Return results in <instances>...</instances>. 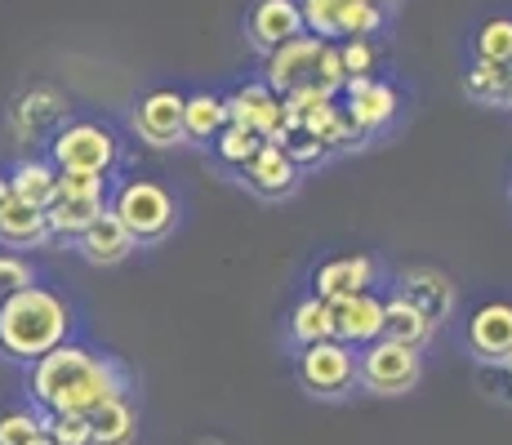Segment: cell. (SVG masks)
I'll return each instance as SVG.
<instances>
[{
	"label": "cell",
	"instance_id": "29",
	"mask_svg": "<svg viewBox=\"0 0 512 445\" xmlns=\"http://www.w3.org/2000/svg\"><path fill=\"white\" fill-rule=\"evenodd\" d=\"M379 27H383V5H374V0H348V5H343L339 36H348V41H370Z\"/></svg>",
	"mask_w": 512,
	"mask_h": 445
},
{
	"label": "cell",
	"instance_id": "15",
	"mask_svg": "<svg viewBox=\"0 0 512 445\" xmlns=\"http://www.w3.org/2000/svg\"><path fill=\"white\" fill-rule=\"evenodd\" d=\"M303 32H308V23H303L299 0H259L254 14H250V36L263 49H277V45L294 41V36H303Z\"/></svg>",
	"mask_w": 512,
	"mask_h": 445
},
{
	"label": "cell",
	"instance_id": "25",
	"mask_svg": "<svg viewBox=\"0 0 512 445\" xmlns=\"http://www.w3.org/2000/svg\"><path fill=\"white\" fill-rule=\"evenodd\" d=\"M134 441V410L121 397L94 410V445H130Z\"/></svg>",
	"mask_w": 512,
	"mask_h": 445
},
{
	"label": "cell",
	"instance_id": "5",
	"mask_svg": "<svg viewBox=\"0 0 512 445\" xmlns=\"http://www.w3.org/2000/svg\"><path fill=\"white\" fill-rule=\"evenodd\" d=\"M299 383L312 397H339L352 383H361V356H352L348 343L321 339L299 352Z\"/></svg>",
	"mask_w": 512,
	"mask_h": 445
},
{
	"label": "cell",
	"instance_id": "9",
	"mask_svg": "<svg viewBox=\"0 0 512 445\" xmlns=\"http://www.w3.org/2000/svg\"><path fill=\"white\" fill-rule=\"evenodd\" d=\"M334 316V339L348 348H366V343L383 339V321H388V303H379L374 294H348V299L330 303Z\"/></svg>",
	"mask_w": 512,
	"mask_h": 445
},
{
	"label": "cell",
	"instance_id": "38",
	"mask_svg": "<svg viewBox=\"0 0 512 445\" xmlns=\"http://www.w3.org/2000/svg\"><path fill=\"white\" fill-rule=\"evenodd\" d=\"M32 445H58V441H54V437H49V432H41V437H36Z\"/></svg>",
	"mask_w": 512,
	"mask_h": 445
},
{
	"label": "cell",
	"instance_id": "11",
	"mask_svg": "<svg viewBox=\"0 0 512 445\" xmlns=\"http://www.w3.org/2000/svg\"><path fill=\"white\" fill-rule=\"evenodd\" d=\"M326 41L321 36H294L277 49H268V85L277 94H290L299 85H312V72H317V58Z\"/></svg>",
	"mask_w": 512,
	"mask_h": 445
},
{
	"label": "cell",
	"instance_id": "17",
	"mask_svg": "<svg viewBox=\"0 0 512 445\" xmlns=\"http://www.w3.org/2000/svg\"><path fill=\"white\" fill-rule=\"evenodd\" d=\"M241 174L259 196H285V192H294V183H299V165H294V156L285 152L281 143H268Z\"/></svg>",
	"mask_w": 512,
	"mask_h": 445
},
{
	"label": "cell",
	"instance_id": "41",
	"mask_svg": "<svg viewBox=\"0 0 512 445\" xmlns=\"http://www.w3.org/2000/svg\"><path fill=\"white\" fill-rule=\"evenodd\" d=\"M201 445H223V441H201Z\"/></svg>",
	"mask_w": 512,
	"mask_h": 445
},
{
	"label": "cell",
	"instance_id": "10",
	"mask_svg": "<svg viewBox=\"0 0 512 445\" xmlns=\"http://www.w3.org/2000/svg\"><path fill=\"white\" fill-rule=\"evenodd\" d=\"M468 348L486 365H508L512 356V303H481L468 316Z\"/></svg>",
	"mask_w": 512,
	"mask_h": 445
},
{
	"label": "cell",
	"instance_id": "7",
	"mask_svg": "<svg viewBox=\"0 0 512 445\" xmlns=\"http://www.w3.org/2000/svg\"><path fill=\"white\" fill-rule=\"evenodd\" d=\"M228 103V125L263 134L268 143H281L290 130V112H285V94H277L268 81L263 85H241L236 94L223 98Z\"/></svg>",
	"mask_w": 512,
	"mask_h": 445
},
{
	"label": "cell",
	"instance_id": "39",
	"mask_svg": "<svg viewBox=\"0 0 512 445\" xmlns=\"http://www.w3.org/2000/svg\"><path fill=\"white\" fill-rule=\"evenodd\" d=\"M504 370H508V374H512V356H508V365H504Z\"/></svg>",
	"mask_w": 512,
	"mask_h": 445
},
{
	"label": "cell",
	"instance_id": "14",
	"mask_svg": "<svg viewBox=\"0 0 512 445\" xmlns=\"http://www.w3.org/2000/svg\"><path fill=\"white\" fill-rule=\"evenodd\" d=\"M397 89L388 81H374V76H352L348 81V112L361 130H383V125L397 116Z\"/></svg>",
	"mask_w": 512,
	"mask_h": 445
},
{
	"label": "cell",
	"instance_id": "27",
	"mask_svg": "<svg viewBox=\"0 0 512 445\" xmlns=\"http://www.w3.org/2000/svg\"><path fill=\"white\" fill-rule=\"evenodd\" d=\"M45 432L58 445H94V414H85V410H49Z\"/></svg>",
	"mask_w": 512,
	"mask_h": 445
},
{
	"label": "cell",
	"instance_id": "42",
	"mask_svg": "<svg viewBox=\"0 0 512 445\" xmlns=\"http://www.w3.org/2000/svg\"><path fill=\"white\" fill-rule=\"evenodd\" d=\"M508 107H512V89H508Z\"/></svg>",
	"mask_w": 512,
	"mask_h": 445
},
{
	"label": "cell",
	"instance_id": "12",
	"mask_svg": "<svg viewBox=\"0 0 512 445\" xmlns=\"http://www.w3.org/2000/svg\"><path fill=\"white\" fill-rule=\"evenodd\" d=\"M397 294L410 299L415 308H423L437 325L450 321V312H455V285H450V276L437 272V267H406V272L397 276Z\"/></svg>",
	"mask_w": 512,
	"mask_h": 445
},
{
	"label": "cell",
	"instance_id": "34",
	"mask_svg": "<svg viewBox=\"0 0 512 445\" xmlns=\"http://www.w3.org/2000/svg\"><path fill=\"white\" fill-rule=\"evenodd\" d=\"M27 285H36L32 281V267L18 259V254H0V303H5L9 294L27 290Z\"/></svg>",
	"mask_w": 512,
	"mask_h": 445
},
{
	"label": "cell",
	"instance_id": "31",
	"mask_svg": "<svg viewBox=\"0 0 512 445\" xmlns=\"http://www.w3.org/2000/svg\"><path fill=\"white\" fill-rule=\"evenodd\" d=\"M299 5L312 36H339V14L348 0H299Z\"/></svg>",
	"mask_w": 512,
	"mask_h": 445
},
{
	"label": "cell",
	"instance_id": "1",
	"mask_svg": "<svg viewBox=\"0 0 512 445\" xmlns=\"http://www.w3.org/2000/svg\"><path fill=\"white\" fill-rule=\"evenodd\" d=\"M125 392V379L112 361H98L94 352L85 348H63L45 352L41 361H32V397L45 405V410H85L94 414L98 405L116 401Z\"/></svg>",
	"mask_w": 512,
	"mask_h": 445
},
{
	"label": "cell",
	"instance_id": "2",
	"mask_svg": "<svg viewBox=\"0 0 512 445\" xmlns=\"http://www.w3.org/2000/svg\"><path fill=\"white\" fill-rule=\"evenodd\" d=\"M72 330V312L58 294L27 285L0 303V352L14 361H41L45 352L63 348Z\"/></svg>",
	"mask_w": 512,
	"mask_h": 445
},
{
	"label": "cell",
	"instance_id": "37",
	"mask_svg": "<svg viewBox=\"0 0 512 445\" xmlns=\"http://www.w3.org/2000/svg\"><path fill=\"white\" fill-rule=\"evenodd\" d=\"M9 201H14V187H9V178H0V214H5Z\"/></svg>",
	"mask_w": 512,
	"mask_h": 445
},
{
	"label": "cell",
	"instance_id": "30",
	"mask_svg": "<svg viewBox=\"0 0 512 445\" xmlns=\"http://www.w3.org/2000/svg\"><path fill=\"white\" fill-rule=\"evenodd\" d=\"M312 85H317L326 98H334L339 89H348V67H343L339 45L326 41V49H321V58H317V72H312Z\"/></svg>",
	"mask_w": 512,
	"mask_h": 445
},
{
	"label": "cell",
	"instance_id": "16",
	"mask_svg": "<svg viewBox=\"0 0 512 445\" xmlns=\"http://www.w3.org/2000/svg\"><path fill=\"white\" fill-rule=\"evenodd\" d=\"M374 281V259L370 254H343L317 267V294L326 303L348 299V294H366V285Z\"/></svg>",
	"mask_w": 512,
	"mask_h": 445
},
{
	"label": "cell",
	"instance_id": "8",
	"mask_svg": "<svg viewBox=\"0 0 512 445\" xmlns=\"http://www.w3.org/2000/svg\"><path fill=\"white\" fill-rule=\"evenodd\" d=\"M134 134L152 147H174L187 138V98L174 89H152L134 107Z\"/></svg>",
	"mask_w": 512,
	"mask_h": 445
},
{
	"label": "cell",
	"instance_id": "40",
	"mask_svg": "<svg viewBox=\"0 0 512 445\" xmlns=\"http://www.w3.org/2000/svg\"><path fill=\"white\" fill-rule=\"evenodd\" d=\"M374 5H392V0H374Z\"/></svg>",
	"mask_w": 512,
	"mask_h": 445
},
{
	"label": "cell",
	"instance_id": "6",
	"mask_svg": "<svg viewBox=\"0 0 512 445\" xmlns=\"http://www.w3.org/2000/svg\"><path fill=\"white\" fill-rule=\"evenodd\" d=\"M49 152H54L58 170L107 174L116 165V138H112V130H103V125H94V121H76L54 134Z\"/></svg>",
	"mask_w": 512,
	"mask_h": 445
},
{
	"label": "cell",
	"instance_id": "26",
	"mask_svg": "<svg viewBox=\"0 0 512 445\" xmlns=\"http://www.w3.org/2000/svg\"><path fill=\"white\" fill-rule=\"evenodd\" d=\"M214 147H219V161L236 165V170H245V165L254 161V156L268 147V138L254 134V130H241V125H228L219 138H214Z\"/></svg>",
	"mask_w": 512,
	"mask_h": 445
},
{
	"label": "cell",
	"instance_id": "13",
	"mask_svg": "<svg viewBox=\"0 0 512 445\" xmlns=\"http://www.w3.org/2000/svg\"><path fill=\"white\" fill-rule=\"evenodd\" d=\"M76 245H81V254H85L90 263H98V267H112V263H121L125 254H130L139 241H134V232L125 227L121 214H116L112 205H107V210L98 214V219H94L90 227H85L81 236H76Z\"/></svg>",
	"mask_w": 512,
	"mask_h": 445
},
{
	"label": "cell",
	"instance_id": "4",
	"mask_svg": "<svg viewBox=\"0 0 512 445\" xmlns=\"http://www.w3.org/2000/svg\"><path fill=\"white\" fill-rule=\"evenodd\" d=\"M112 210L125 219V227L134 232V241H161V236L174 227V219H179L174 196L165 192L161 183H152V178H134V183H125L121 192H116Z\"/></svg>",
	"mask_w": 512,
	"mask_h": 445
},
{
	"label": "cell",
	"instance_id": "22",
	"mask_svg": "<svg viewBox=\"0 0 512 445\" xmlns=\"http://www.w3.org/2000/svg\"><path fill=\"white\" fill-rule=\"evenodd\" d=\"M103 210H107L103 196H94V201H85V196H58V201L49 205L45 214H49V227H54V236H81Z\"/></svg>",
	"mask_w": 512,
	"mask_h": 445
},
{
	"label": "cell",
	"instance_id": "24",
	"mask_svg": "<svg viewBox=\"0 0 512 445\" xmlns=\"http://www.w3.org/2000/svg\"><path fill=\"white\" fill-rule=\"evenodd\" d=\"M290 334L308 348V343H321V339H334V316H330V303L321 299V294H312V299H303L299 308L290 316Z\"/></svg>",
	"mask_w": 512,
	"mask_h": 445
},
{
	"label": "cell",
	"instance_id": "18",
	"mask_svg": "<svg viewBox=\"0 0 512 445\" xmlns=\"http://www.w3.org/2000/svg\"><path fill=\"white\" fill-rule=\"evenodd\" d=\"M49 236H54V227H49V214L41 205L32 201H9L5 214H0V241L14 245V250H32V245H45Z\"/></svg>",
	"mask_w": 512,
	"mask_h": 445
},
{
	"label": "cell",
	"instance_id": "32",
	"mask_svg": "<svg viewBox=\"0 0 512 445\" xmlns=\"http://www.w3.org/2000/svg\"><path fill=\"white\" fill-rule=\"evenodd\" d=\"M41 432H45V423L36 414H23V410L0 414V445H32Z\"/></svg>",
	"mask_w": 512,
	"mask_h": 445
},
{
	"label": "cell",
	"instance_id": "28",
	"mask_svg": "<svg viewBox=\"0 0 512 445\" xmlns=\"http://www.w3.org/2000/svg\"><path fill=\"white\" fill-rule=\"evenodd\" d=\"M472 49H477V58L512 67V18H486L477 27V36H472Z\"/></svg>",
	"mask_w": 512,
	"mask_h": 445
},
{
	"label": "cell",
	"instance_id": "21",
	"mask_svg": "<svg viewBox=\"0 0 512 445\" xmlns=\"http://www.w3.org/2000/svg\"><path fill=\"white\" fill-rule=\"evenodd\" d=\"M508 89H512V67L508 63H490V58H477L472 63V72L464 76V94L472 103H504L508 107Z\"/></svg>",
	"mask_w": 512,
	"mask_h": 445
},
{
	"label": "cell",
	"instance_id": "19",
	"mask_svg": "<svg viewBox=\"0 0 512 445\" xmlns=\"http://www.w3.org/2000/svg\"><path fill=\"white\" fill-rule=\"evenodd\" d=\"M441 325L432 321L423 308H415L410 299H388V321H383V339H397V343H410V348H428L437 339Z\"/></svg>",
	"mask_w": 512,
	"mask_h": 445
},
{
	"label": "cell",
	"instance_id": "36",
	"mask_svg": "<svg viewBox=\"0 0 512 445\" xmlns=\"http://www.w3.org/2000/svg\"><path fill=\"white\" fill-rule=\"evenodd\" d=\"M339 49H343V67H348V81H352V76H370L374 63H379V49H374L370 41H348V45H339Z\"/></svg>",
	"mask_w": 512,
	"mask_h": 445
},
{
	"label": "cell",
	"instance_id": "35",
	"mask_svg": "<svg viewBox=\"0 0 512 445\" xmlns=\"http://www.w3.org/2000/svg\"><path fill=\"white\" fill-rule=\"evenodd\" d=\"M58 196H103V174H85V170H58Z\"/></svg>",
	"mask_w": 512,
	"mask_h": 445
},
{
	"label": "cell",
	"instance_id": "3",
	"mask_svg": "<svg viewBox=\"0 0 512 445\" xmlns=\"http://www.w3.org/2000/svg\"><path fill=\"white\" fill-rule=\"evenodd\" d=\"M423 379V348L397 339H374L361 352V388L374 397H406Z\"/></svg>",
	"mask_w": 512,
	"mask_h": 445
},
{
	"label": "cell",
	"instance_id": "33",
	"mask_svg": "<svg viewBox=\"0 0 512 445\" xmlns=\"http://www.w3.org/2000/svg\"><path fill=\"white\" fill-rule=\"evenodd\" d=\"M281 147L294 156V165H317L321 156L330 152V147L321 143V138L312 134V130H303V125H290V130H285V138H281Z\"/></svg>",
	"mask_w": 512,
	"mask_h": 445
},
{
	"label": "cell",
	"instance_id": "20",
	"mask_svg": "<svg viewBox=\"0 0 512 445\" xmlns=\"http://www.w3.org/2000/svg\"><path fill=\"white\" fill-rule=\"evenodd\" d=\"M9 187H14L18 201H32L49 210V205L58 201V165L49 161H18L14 170H9Z\"/></svg>",
	"mask_w": 512,
	"mask_h": 445
},
{
	"label": "cell",
	"instance_id": "23",
	"mask_svg": "<svg viewBox=\"0 0 512 445\" xmlns=\"http://www.w3.org/2000/svg\"><path fill=\"white\" fill-rule=\"evenodd\" d=\"M228 130V103L214 94H192L187 98V138L196 143H214Z\"/></svg>",
	"mask_w": 512,
	"mask_h": 445
}]
</instances>
